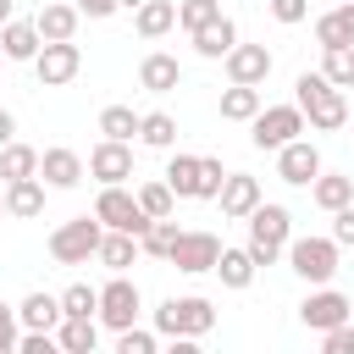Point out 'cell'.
<instances>
[{"instance_id": "1", "label": "cell", "mask_w": 354, "mask_h": 354, "mask_svg": "<svg viewBox=\"0 0 354 354\" xmlns=\"http://www.w3.org/2000/svg\"><path fill=\"white\" fill-rule=\"evenodd\" d=\"M293 105L304 111V122H310L315 133H337V127L348 122V94H343L337 83H326L321 72H299V77H293Z\"/></svg>"}, {"instance_id": "2", "label": "cell", "mask_w": 354, "mask_h": 354, "mask_svg": "<svg viewBox=\"0 0 354 354\" xmlns=\"http://www.w3.org/2000/svg\"><path fill=\"white\" fill-rule=\"evenodd\" d=\"M243 221H249V243H243V249L254 254V266H277V254H282V249H288V238H293V210H288V205H266V199H260Z\"/></svg>"}, {"instance_id": "3", "label": "cell", "mask_w": 354, "mask_h": 354, "mask_svg": "<svg viewBox=\"0 0 354 354\" xmlns=\"http://www.w3.org/2000/svg\"><path fill=\"white\" fill-rule=\"evenodd\" d=\"M216 326V304L210 299H199V293H171V299H160V310H155V332L160 337H205Z\"/></svg>"}, {"instance_id": "4", "label": "cell", "mask_w": 354, "mask_h": 354, "mask_svg": "<svg viewBox=\"0 0 354 354\" xmlns=\"http://www.w3.org/2000/svg\"><path fill=\"white\" fill-rule=\"evenodd\" d=\"M282 254H288V271H293V277H304L310 288H321V282L337 277V254H343V249H337V238L326 232V238H288Z\"/></svg>"}, {"instance_id": "5", "label": "cell", "mask_w": 354, "mask_h": 354, "mask_svg": "<svg viewBox=\"0 0 354 354\" xmlns=\"http://www.w3.org/2000/svg\"><path fill=\"white\" fill-rule=\"evenodd\" d=\"M100 238H105L100 216H72V221H61V227L50 232V260H55V266H83V260H94Z\"/></svg>"}, {"instance_id": "6", "label": "cell", "mask_w": 354, "mask_h": 354, "mask_svg": "<svg viewBox=\"0 0 354 354\" xmlns=\"http://www.w3.org/2000/svg\"><path fill=\"white\" fill-rule=\"evenodd\" d=\"M304 133V111L299 105H260L254 116H249V144L254 149H282L288 138H299Z\"/></svg>"}, {"instance_id": "7", "label": "cell", "mask_w": 354, "mask_h": 354, "mask_svg": "<svg viewBox=\"0 0 354 354\" xmlns=\"http://www.w3.org/2000/svg\"><path fill=\"white\" fill-rule=\"evenodd\" d=\"M138 310H144L138 282H133L127 271H111V282L100 288V310H94V321H100V326H111V332H122V326H133V321H138Z\"/></svg>"}, {"instance_id": "8", "label": "cell", "mask_w": 354, "mask_h": 354, "mask_svg": "<svg viewBox=\"0 0 354 354\" xmlns=\"http://www.w3.org/2000/svg\"><path fill=\"white\" fill-rule=\"evenodd\" d=\"M94 216H100V227H111V232H133V238L149 227V216L138 210V194H127L122 183H105V188H100Z\"/></svg>"}, {"instance_id": "9", "label": "cell", "mask_w": 354, "mask_h": 354, "mask_svg": "<svg viewBox=\"0 0 354 354\" xmlns=\"http://www.w3.org/2000/svg\"><path fill=\"white\" fill-rule=\"evenodd\" d=\"M77 72H83V50H77L72 39L39 44V55H33V77H39L44 88H61V83H72Z\"/></svg>"}, {"instance_id": "10", "label": "cell", "mask_w": 354, "mask_h": 354, "mask_svg": "<svg viewBox=\"0 0 354 354\" xmlns=\"http://www.w3.org/2000/svg\"><path fill=\"white\" fill-rule=\"evenodd\" d=\"M216 254H221V238L216 232H177V243H171V266L183 277H205L216 266Z\"/></svg>"}, {"instance_id": "11", "label": "cell", "mask_w": 354, "mask_h": 354, "mask_svg": "<svg viewBox=\"0 0 354 354\" xmlns=\"http://www.w3.org/2000/svg\"><path fill=\"white\" fill-rule=\"evenodd\" d=\"M299 321H304L310 332H326V326H343V321H354V304H348L337 288H326V282H321V288H315V293L299 304Z\"/></svg>"}, {"instance_id": "12", "label": "cell", "mask_w": 354, "mask_h": 354, "mask_svg": "<svg viewBox=\"0 0 354 354\" xmlns=\"http://www.w3.org/2000/svg\"><path fill=\"white\" fill-rule=\"evenodd\" d=\"M315 171H321V149H315L310 138H288V144L277 149V177H282V183L310 188V183H315Z\"/></svg>"}, {"instance_id": "13", "label": "cell", "mask_w": 354, "mask_h": 354, "mask_svg": "<svg viewBox=\"0 0 354 354\" xmlns=\"http://www.w3.org/2000/svg\"><path fill=\"white\" fill-rule=\"evenodd\" d=\"M88 177H100V188H105V183H127V177H133V144L100 138V144L88 149Z\"/></svg>"}, {"instance_id": "14", "label": "cell", "mask_w": 354, "mask_h": 354, "mask_svg": "<svg viewBox=\"0 0 354 354\" xmlns=\"http://www.w3.org/2000/svg\"><path fill=\"white\" fill-rule=\"evenodd\" d=\"M221 61H227V83H266L277 66V55L266 44H232Z\"/></svg>"}, {"instance_id": "15", "label": "cell", "mask_w": 354, "mask_h": 354, "mask_svg": "<svg viewBox=\"0 0 354 354\" xmlns=\"http://www.w3.org/2000/svg\"><path fill=\"white\" fill-rule=\"evenodd\" d=\"M39 177H44V188H77V183L88 177V166H83V155H77V149L50 144V149L39 155Z\"/></svg>"}, {"instance_id": "16", "label": "cell", "mask_w": 354, "mask_h": 354, "mask_svg": "<svg viewBox=\"0 0 354 354\" xmlns=\"http://www.w3.org/2000/svg\"><path fill=\"white\" fill-rule=\"evenodd\" d=\"M260 199H266V194H260V177H249V171H227V183H221V194H216L221 216H232V221H243Z\"/></svg>"}, {"instance_id": "17", "label": "cell", "mask_w": 354, "mask_h": 354, "mask_svg": "<svg viewBox=\"0 0 354 354\" xmlns=\"http://www.w3.org/2000/svg\"><path fill=\"white\" fill-rule=\"evenodd\" d=\"M183 83V66H177V55H166V50H149L144 61H138V88L144 94H171Z\"/></svg>"}, {"instance_id": "18", "label": "cell", "mask_w": 354, "mask_h": 354, "mask_svg": "<svg viewBox=\"0 0 354 354\" xmlns=\"http://www.w3.org/2000/svg\"><path fill=\"white\" fill-rule=\"evenodd\" d=\"M17 321H22V332H55V326H61V293L33 288V293L17 304Z\"/></svg>"}, {"instance_id": "19", "label": "cell", "mask_w": 354, "mask_h": 354, "mask_svg": "<svg viewBox=\"0 0 354 354\" xmlns=\"http://www.w3.org/2000/svg\"><path fill=\"white\" fill-rule=\"evenodd\" d=\"M77 22H83V11H77V6H66V0H44V6H39V17H33V28H39V39H44V44L72 39V33H77Z\"/></svg>"}, {"instance_id": "20", "label": "cell", "mask_w": 354, "mask_h": 354, "mask_svg": "<svg viewBox=\"0 0 354 354\" xmlns=\"http://www.w3.org/2000/svg\"><path fill=\"white\" fill-rule=\"evenodd\" d=\"M94 343H100V321L94 315H61V326H55V348L61 354H94Z\"/></svg>"}, {"instance_id": "21", "label": "cell", "mask_w": 354, "mask_h": 354, "mask_svg": "<svg viewBox=\"0 0 354 354\" xmlns=\"http://www.w3.org/2000/svg\"><path fill=\"white\" fill-rule=\"evenodd\" d=\"M188 39H194V50H199L205 61H221V55H227V50L238 44V22H232V17H216V22L194 28Z\"/></svg>"}, {"instance_id": "22", "label": "cell", "mask_w": 354, "mask_h": 354, "mask_svg": "<svg viewBox=\"0 0 354 354\" xmlns=\"http://www.w3.org/2000/svg\"><path fill=\"white\" fill-rule=\"evenodd\" d=\"M39 210H44V177H17V183H6V216L33 221Z\"/></svg>"}, {"instance_id": "23", "label": "cell", "mask_w": 354, "mask_h": 354, "mask_svg": "<svg viewBox=\"0 0 354 354\" xmlns=\"http://www.w3.org/2000/svg\"><path fill=\"white\" fill-rule=\"evenodd\" d=\"M133 28H138V39H166L177 28V0H144V6H133Z\"/></svg>"}, {"instance_id": "24", "label": "cell", "mask_w": 354, "mask_h": 354, "mask_svg": "<svg viewBox=\"0 0 354 354\" xmlns=\"http://www.w3.org/2000/svg\"><path fill=\"white\" fill-rule=\"evenodd\" d=\"M210 271L221 277V288H238V293H243V288L254 282V271H260V266H254V254H249V249H227V243H221V254H216V266H210Z\"/></svg>"}, {"instance_id": "25", "label": "cell", "mask_w": 354, "mask_h": 354, "mask_svg": "<svg viewBox=\"0 0 354 354\" xmlns=\"http://www.w3.org/2000/svg\"><path fill=\"white\" fill-rule=\"evenodd\" d=\"M39 44H44V39H39L33 22H17V17H11V22L0 28V50H6V61H33Z\"/></svg>"}, {"instance_id": "26", "label": "cell", "mask_w": 354, "mask_h": 354, "mask_svg": "<svg viewBox=\"0 0 354 354\" xmlns=\"http://www.w3.org/2000/svg\"><path fill=\"white\" fill-rule=\"evenodd\" d=\"M260 105H266L260 100V83H227L221 88V122H249Z\"/></svg>"}, {"instance_id": "27", "label": "cell", "mask_w": 354, "mask_h": 354, "mask_svg": "<svg viewBox=\"0 0 354 354\" xmlns=\"http://www.w3.org/2000/svg\"><path fill=\"white\" fill-rule=\"evenodd\" d=\"M310 199L332 216L337 205H348L354 199V177H343V171H315V183H310Z\"/></svg>"}, {"instance_id": "28", "label": "cell", "mask_w": 354, "mask_h": 354, "mask_svg": "<svg viewBox=\"0 0 354 354\" xmlns=\"http://www.w3.org/2000/svg\"><path fill=\"white\" fill-rule=\"evenodd\" d=\"M94 260H100L105 271H127V266L138 260V238H133V232H111V227H105V238H100Z\"/></svg>"}, {"instance_id": "29", "label": "cell", "mask_w": 354, "mask_h": 354, "mask_svg": "<svg viewBox=\"0 0 354 354\" xmlns=\"http://www.w3.org/2000/svg\"><path fill=\"white\" fill-rule=\"evenodd\" d=\"M177 221L171 216H155L144 232H138V254H149V260H171V243H177Z\"/></svg>"}, {"instance_id": "30", "label": "cell", "mask_w": 354, "mask_h": 354, "mask_svg": "<svg viewBox=\"0 0 354 354\" xmlns=\"http://www.w3.org/2000/svg\"><path fill=\"white\" fill-rule=\"evenodd\" d=\"M138 144H149V149H177V116L144 111V116H138Z\"/></svg>"}, {"instance_id": "31", "label": "cell", "mask_w": 354, "mask_h": 354, "mask_svg": "<svg viewBox=\"0 0 354 354\" xmlns=\"http://www.w3.org/2000/svg\"><path fill=\"white\" fill-rule=\"evenodd\" d=\"M166 188L177 194V199H194V188H199V155H171L166 160Z\"/></svg>"}, {"instance_id": "32", "label": "cell", "mask_w": 354, "mask_h": 354, "mask_svg": "<svg viewBox=\"0 0 354 354\" xmlns=\"http://www.w3.org/2000/svg\"><path fill=\"white\" fill-rule=\"evenodd\" d=\"M17 177H39V149H28V144H6L0 149V183H17Z\"/></svg>"}, {"instance_id": "33", "label": "cell", "mask_w": 354, "mask_h": 354, "mask_svg": "<svg viewBox=\"0 0 354 354\" xmlns=\"http://www.w3.org/2000/svg\"><path fill=\"white\" fill-rule=\"evenodd\" d=\"M321 77L337 88H354V44H326L321 50Z\"/></svg>"}, {"instance_id": "34", "label": "cell", "mask_w": 354, "mask_h": 354, "mask_svg": "<svg viewBox=\"0 0 354 354\" xmlns=\"http://www.w3.org/2000/svg\"><path fill=\"white\" fill-rule=\"evenodd\" d=\"M100 138H122V144H133V138H138V116H133V105H105V111H100Z\"/></svg>"}, {"instance_id": "35", "label": "cell", "mask_w": 354, "mask_h": 354, "mask_svg": "<svg viewBox=\"0 0 354 354\" xmlns=\"http://www.w3.org/2000/svg\"><path fill=\"white\" fill-rule=\"evenodd\" d=\"M138 210H144L149 221H155V216H171V210H177V194L166 188V177H155V183H144V188H138Z\"/></svg>"}, {"instance_id": "36", "label": "cell", "mask_w": 354, "mask_h": 354, "mask_svg": "<svg viewBox=\"0 0 354 354\" xmlns=\"http://www.w3.org/2000/svg\"><path fill=\"white\" fill-rule=\"evenodd\" d=\"M216 17H221V0H177V28L183 33H194V28L216 22Z\"/></svg>"}, {"instance_id": "37", "label": "cell", "mask_w": 354, "mask_h": 354, "mask_svg": "<svg viewBox=\"0 0 354 354\" xmlns=\"http://www.w3.org/2000/svg\"><path fill=\"white\" fill-rule=\"evenodd\" d=\"M94 310H100V288L72 282V288L61 293V315H94Z\"/></svg>"}, {"instance_id": "38", "label": "cell", "mask_w": 354, "mask_h": 354, "mask_svg": "<svg viewBox=\"0 0 354 354\" xmlns=\"http://www.w3.org/2000/svg\"><path fill=\"white\" fill-rule=\"evenodd\" d=\"M221 183H227V166L216 155H199V188H194V199H216Z\"/></svg>"}, {"instance_id": "39", "label": "cell", "mask_w": 354, "mask_h": 354, "mask_svg": "<svg viewBox=\"0 0 354 354\" xmlns=\"http://www.w3.org/2000/svg\"><path fill=\"white\" fill-rule=\"evenodd\" d=\"M155 332H144V326H122L116 332V354H155Z\"/></svg>"}, {"instance_id": "40", "label": "cell", "mask_w": 354, "mask_h": 354, "mask_svg": "<svg viewBox=\"0 0 354 354\" xmlns=\"http://www.w3.org/2000/svg\"><path fill=\"white\" fill-rule=\"evenodd\" d=\"M315 44L326 50V44H354V39H348V28H343L332 11H321V17H315Z\"/></svg>"}, {"instance_id": "41", "label": "cell", "mask_w": 354, "mask_h": 354, "mask_svg": "<svg viewBox=\"0 0 354 354\" xmlns=\"http://www.w3.org/2000/svg\"><path fill=\"white\" fill-rule=\"evenodd\" d=\"M321 348H326V354H354V321L326 326V332H321Z\"/></svg>"}, {"instance_id": "42", "label": "cell", "mask_w": 354, "mask_h": 354, "mask_svg": "<svg viewBox=\"0 0 354 354\" xmlns=\"http://www.w3.org/2000/svg\"><path fill=\"white\" fill-rule=\"evenodd\" d=\"M332 238H337V249H354V199L332 210Z\"/></svg>"}, {"instance_id": "43", "label": "cell", "mask_w": 354, "mask_h": 354, "mask_svg": "<svg viewBox=\"0 0 354 354\" xmlns=\"http://www.w3.org/2000/svg\"><path fill=\"white\" fill-rule=\"evenodd\" d=\"M266 6H271V17H277L282 28H293V22L310 17V0H266Z\"/></svg>"}, {"instance_id": "44", "label": "cell", "mask_w": 354, "mask_h": 354, "mask_svg": "<svg viewBox=\"0 0 354 354\" xmlns=\"http://www.w3.org/2000/svg\"><path fill=\"white\" fill-rule=\"evenodd\" d=\"M22 337V321H17V304H0V354H11Z\"/></svg>"}, {"instance_id": "45", "label": "cell", "mask_w": 354, "mask_h": 354, "mask_svg": "<svg viewBox=\"0 0 354 354\" xmlns=\"http://www.w3.org/2000/svg\"><path fill=\"white\" fill-rule=\"evenodd\" d=\"M17 348H22V354H55V332H22Z\"/></svg>"}, {"instance_id": "46", "label": "cell", "mask_w": 354, "mask_h": 354, "mask_svg": "<svg viewBox=\"0 0 354 354\" xmlns=\"http://www.w3.org/2000/svg\"><path fill=\"white\" fill-rule=\"evenodd\" d=\"M72 6H77L83 17H94V22H100V17H116V11H122L116 0H72Z\"/></svg>"}, {"instance_id": "47", "label": "cell", "mask_w": 354, "mask_h": 354, "mask_svg": "<svg viewBox=\"0 0 354 354\" xmlns=\"http://www.w3.org/2000/svg\"><path fill=\"white\" fill-rule=\"evenodd\" d=\"M11 138H17V116H11V111H6V105H0V149H6V144H11Z\"/></svg>"}, {"instance_id": "48", "label": "cell", "mask_w": 354, "mask_h": 354, "mask_svg": "<svg viewBox=\"0 0 354 354\" xmlns=\"http://www.w3.org/2000/svg\"><path fill=\"white\" fill-rule=\"evenodd\" d=\"M332 17L348 28V39H354V0H343V6H332Z\"/></svg>"}, {"instance_id": "49", "label": "cell", "mask_w": 354, "mask_h": 354, "mask_svg": "<svg viewBox=\"0 0 354 354\" xmlns=\"http://www.w3.org/2000/svg\"><path fill=\"white\" fill-rule=\"evenodd\" d=\"M11 17H17V0H0V28H6Z\"/></svg>"}, {"instance_id": "50", "label": "cell", "mask_w": 354, "mask_h": 354, "mask_svg": "<svg viewBox=\"0 0 354 354\" xmlns=\"http://www.w3.org/2000/svg\"><path fill=\"white\" fill-rule=\"evenodd\" d=\"M116 6H127V11H133V6H144V0H116Z\"/></svg>"}, {"instance_id": "51", "label": "cell", "mask_w": 354, "mask_h": 354, "mask_svg": "<svg viewBox=\"0 0 354 354\" xmlns=\"http://www.w3.org/2000/svg\"><path fill=\"white\" fill-rule=\"evenodd\" d=\"M0 216H6V194H0Z\"/></svg>"}, {"instance_id": "52", "label": "cell", "mask_w": 354, "mask_h": 354, "mask_svg": "<svg viewBox=\"0 0 354 354\" xmlns=\"http://www.w3.org/2000/svg\"><path fill=\"white\" fill-rule=\"evenodd\" d=\"M337 6H343V0H337Z\"/></svg>"}]
</instances>
